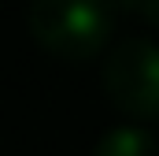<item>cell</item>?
<instances>
[{
    "instance_id": "1",
    "label": "cell",
    "mask_w": 159,
    "mask_h": 156,
    "mask_svg": "<svg viewBox=\"0 0 159 156\" xmlns=\"http://www.w3.org/2000/svg\"><path fill=\"white\" fill-rule=\"evenodd\" d=\"M30 34L59 60H89L111 37L107 0H30Z\"/></svg>"
},
{
    "instance_id": "2",
    "label": "cell",
    "mask_w": 159,
    "mask_h": 156,
    "mask_svg": "<svg viewBox=\"0 0 159 156\" xmlns=\"http://www.w3.org/2000/svg\"><path fill=\"white\" fill-rule=\"evenodd\" d=\"M104 89L126 115L159 119V45L148 37L119 41L104 60Z\"/></svg>"
},
{
    "instance_id": "3",
    "label": "cell",
    "mask_w": 159,
    "mask_h": 156,
    "mask_svg": "<svg viewBox=\"0 0 159 156\" xmlns=\"http://www.w3.org/2000/svg\"><path fill=\"white\" fill-rule=\"evenodd\" d=\"M93 156H159V145L144 126H111L96 141Z\"/></svg>"
},
{
    "instance_id": "4",
    "label": "cell",
    "mask_w": 159,
    "mask_h": 156,
    "mask_svg": "<svg viewBox=\"0 0 159 156\" xmlns=\"http://www.w3.org/2000/svg\"><path fill=\"white\" fill-rule=\"evenodd\" d=\"M122 11L137 15V19H148L152 26H159V0H115Z\"/></svg>"
}]
</instances>
